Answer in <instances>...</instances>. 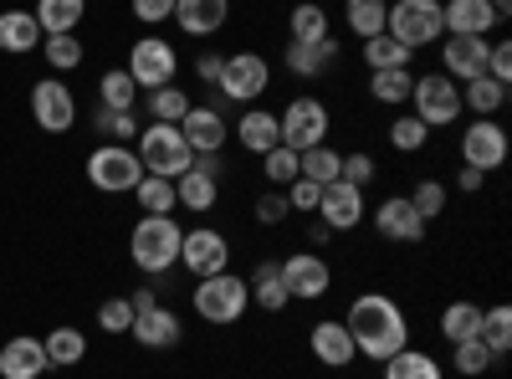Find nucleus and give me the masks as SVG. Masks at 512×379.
Instances as JSON below:
<instances>
[{
	"mask_svg": "<svg viewBox=\"0 0 512 379\" xmlns=\"http://www.w3.org/2000/svg\"><path fill=\"white\" fill-rule=\"evenodd\" d=\"M384 31H390L400 47L420 52L431 41L446 36V21H441V0H390V16H384Z\"/></svg>",
	"mask_w": 512,
	"mask_h": 379,
	"instance_id": "nucleus-5",
	"label": "nucleus"
},
{
	"mask_svg": "<svg viewBox=\"0 0 512 379\" xmlns=\"http://www.w3.org/2000/svg\"><path fill=\"white\" fill-rule=\"evenodd\" d=\"M492 36H441V72L451 82H472L487 72Z\"/></svg>",
	"mask_w": 512,
	"mask_h": 379,
	"instance_id": "nucleus-16",
	"label": "nucleus"
},
{
	"mask_svg": "<svg viewBox=\"0 0 512 379\" xmlns=\"http://www.w3.org/2000/svg\"><path fill=\"white\" fill-rule=\"evenodd\" d=\"M128 77L139 82V93H154V88H169L180 72V52L169 47L164 36H139L134 47H128Z\"/></svg>",
	"mask_w": 512,
	"mask_h": 379,
	"instance_id": "nucleus-10",
	"label": "nucleus"
},
{
	"mask_svg": "<svg viewBox=\"0 0 512 379\" xmlns=\"http://www.w3.org/2000/svg\"><path fill=\"white\" fill-rule=\"evenodd\" d=\"M507 108V88L502 82H492L487 72L472 77V82H461V113H472V118H497Z\"/></svg>",
	"mask_w": 512,
	"mask_h": 379,
	"instance_id": "nucleus-30",
	"label": "nucleus"
},
{
	"mask_svg": "<svg viewBox=\"0 0 512 379\" xmlns=\"http://www.w3.org/2000/svg\"><path fill=\"white\" fill-rule=\"evenodd\" d=\"M425 139H431V129L415 118V113H400L395 123H390V144L400 149V154H420L425 149Z\"/></svg>",
	"mask_w": 512,
	"mask_h": 379,
	"instance_id": "nucleus-47",
	"label": "nucleus"
},
{
	"mask_svg": "<svg viewBox=\"0 0 512 379\" xmlns=\"http://www.w3.org/2000/svg\"><path fill=\"white\" fill-rule=\"evenodd\" d=\"M338 164H344V154L328 149V144H318V149L297 154V175L313 180V185H333V180H338Z\"/></svg>",
	"mask_w": 512,
	"mask_h": 379,
	"instance_id": "nucleus-42",
	"label": "nucleus"
},
{
	"mask_svg": "<svg viewBox=\"0 0 512 379\" xmlns=\"http://www.w3.org/2000/svg\"><path fill=\"white\" fill-rule=\"evenodd\" d=\"M180 267L195 272V277L226 272V267H231V241H226V231H216V226L185 231V241H180Z\"/></svg>",
	"mask_w": 512,
	"mask_h": 379,
	"instance_id": "nucleus-14",
	"label": "nucleus"
},
{
	"mask_svg": "<svg viewBox=\"0 0 512 379\" xmlns=\"http://www.w3.org/2000/svg\"><path fill=\"white\" fill-rule=\"evenodd\" d=\"M384 379H441V364H436V354L405 344L400 354L384 359Z\"/></svg>",
	"mask_w": 512,
	"mask_h": 379,
	"instance_id": "nucleus-36",
	"label": "nucleus"
},
{
	"mask_svg": "<svg viewBox=\"0 0 512 379\" xmlns=\"http://www.w3.org/2000/svg\"><path fill=\"white\" fill-rule=\"evenodd\" d=\"M52 369L47 344L31 339V333H16V339L0 344V379H41Z\"/></svg>",
	"mask_w": 512,
	"mask_h": 379,
	"instance_id": "nucleus-20",
	"label": "nucleus"
},
{
	"mask_svg": "<svg viewBox=\"0 0 512 379\" xmlns=\"http://www.w3.org/2000/svg\"><path fill=\"white\" fill-rule=\"evenodd\" d=\"M195 170L210 175V180H226V159H221V149H216V154H195Z\"/></svg>",
	"mask_w": 512,
	"mask_h": 379,
	"instance_id": "nucleus-57",
	"label": "nucleus"
},
{
	"mask_svg": "<svg viewBox=\"0 0 512 379\" xmlns=\"http://www.w3.org/2000/svg\"><path fill=\"white\" fill-rule=\"evenodd\" d=\"M359 57H364V67H369V72H384V67H415V52H410V47H400V41H395L390 31H379V36L359 41Z\"/></svg>",
	"mask_w": 512,
	"mask_h": 379,
	"instance_id": "nucleus-32",
	"label": "nucleus"
},
{
	"mask_svg": "<svg viewBox=\"0 0 512 379\" xmlns=\"http://www.w3.org/2000/svg\"><path fill=\"white\" fill-rule=\"evenodd\" d=\"M410 88H415V72H410V67L369 72V98L384 103V108H405V103H410Z\"/></svg>",
	"mask_w": 512,
	"mask_h": 379,
	"instance_id": "nucleus-31",
	"label": "nucleus"
},
{
	"mask_svg": "<svg viewBox=\"0 0 512 379\" xmlns=\"http://www.w3.org/2000/svg\"><path fill=\"white\" fill-rule=\"evenodd\" d=\"M384 16H390V0H344V26H349L359 41L379 36V31H384Z\"/></svg>",
	"mask_w": 512,
	"mask_h": 379,
	"instance_id": "nucleus-37",
	"label": "nucleus"
},
{
	"mask_svg": "<svg viewBox=\"0 0 512 379\" xmlns=\"http://www.w3.org/2000/svg\"><path fill=\"white\" fill-rule=\"evenodd\" d=\"M323 36H333V21H328V11L318 6V0L292 6V16H287V41H323Z\"/></svg>",
	"mask_w": 512,
	"mask_h": 379,
	"instance_id": "nucleus-35",
	"label": "nucleus"
},
{
	"mask_svg": "<svg viewBox=\"0 0 512 379\" xmlns=\"http://www.w3.org/2000/svg\"><path fill=\"white\" fill-rule=\"evenodd\" d=\"M425 226H431V221H420V210L410 205V195H390V200L374 205V231L384 241L415 246V241H425Z\"/></svg>",
	"mask_w": 512,
	"mask_h": 379,
	"instance_id": "nucleus-17",
	"label": "nucleus"
},
{
	"mask_svg": "<svg viewBox=\"0 0 512 379\" xmlns=\"http://www.w3.org/2000/svg\"><path fill=\"white\" fill-rule=\"evenodd\" d=\"M282 195H287V205H292V216H318V195H323V185H313V180L297 175Z\"/></svg>",
	"mask_w": 512,
	"mask_h": 379,
	"instance_id": "nucleus-51",
	"label": "nucleus"
},
{
	"mask_svg": "<svg viewBox=\"0 0 512 379\" xmlns=\"http://www.w3.org/2000/svg\"><path fill=\"white\" fill-rule=\"evenodd\" d=\"M364 216H369V205H364V190H359V185H349V180L323 185V195H318V221H323L328 231H354Z\"/></svg>",
	"mask_w": 512,
	"mask_h": 379,
	"instance_id": "nucleus-15",
	"label": "nucleus"
},
{
	"mask_svg": "<svg viewBox=\"0 0 512 379\" xmlns=\"http://www.w3.org/2000/svg\"><path fill=\"white\" fill-rule=\"evenodd\" d=\"M282 62H287V72H292V77H303V82L328 77V72H333V62H338V41H333V36H323V41H287Z\"/></svg>",
	"mask_w": 512,
	"mask_h": 379,
	"instance_id": "nucleus-23",
	"label": "nucleus"
},
{
	"mask_svg": "<svg viewBox=\"0 0 512 379\" xmlns=\"http://www.w3.org/2000/svg\"><path fill=\"white\" fill-rule=\"evenodd\" d=\"M134 200H139L144 216H175V210H180L175 180H159V175H144V180L134 185Z\"/></svg>",
	"mask_w": 512,
	"mask_h": 379,
	"instance_id": "nucleus-38",
	"label": "nucleus"
},
{
	"mask_svg": "<svg viewBox=\"0 0 512 379\" xmlns=\"http://www.w3.org/2000/svg\"><path fill=\"white\" fill-rule=\"evenodd\" d=\"M477 328H482V303L456 298V303H446V308H441V339H446V344L477 339Z\"/></svg>",
	"mask_w": 512,
	"mask_h": 379,
	"instance_id": "nucleus-34",
	"label": "nucleus"
},
{
	"mask_svg": "<svg viewBox=\"0 0 512 379\" xmlns=\"http://www.w3.org/2000/svg\"><path fill=\"white\" fill-rule=\"evenodd\" d=\"M446 36H492L502 16L492 11V0H441Z\"/></svg>",
	"mask_w": 512,
	"mask_h": 379,
	"instance_id": "nucleus-21",
	"label": "nucleus"
},
{
	"mask_svg": "<svg viewBox=\"0 0 512 379\" xmlns=\"http://www.w3.org/2000/svg\"><path fill=\"white\" fill-rule=\"evenodd\" d=\"M180 134H185V144H190L195 154H216V149H226V139H231V118H226L221 108H210V103H195V108L180 118Z\"/></svg>",
	"mask_w": 512,
	"mask_h": 379,
	"instance_id": "nucleus-19",
	"label": "nucleus"
},
{
	"mask_svg": "<svg viewBox=\"0 0 512 379\" xmlns=\"http://www.w3.org/2000/svg\"><path fill=\"white\" fill-rule=\"evenodd\" d=\"M41 57H47V67L62 77V72H77L82 67V41L77 31L72 36H41Z\"/></svg>",
	"mask_w": 512,
	"mask_h": 379,
	"instance_id": "nucleus-44",
	"label": "nucleus"
},
{
	"mask_svg": "<svg viewBox=\"0 0 512 379\" xmlns=\"http://www.w3.org/2000/svg\"><path fill=\"white\" fill-rule=\"evenodd\" d=\"M98 328L103 333H128V328H134V303H128V298H108L98 308Z\"/></svg>",
	"mask_w": 512,
	"mask_h": 379,
	"instance_id": "nucleus-52",
	"label": "nucleus"
},
{
	"mask_svg": "<svg viewBox=\"0 0 512 379\" xmlns=\"http://www.w3.org/2000/svg\"><path fill=\"white\" fill-rule=\"evenodd\" d=\"M41 344H47V359L57 369H72V364L88 359V339H82V328H52Z\"/></svg>",
	"mask_w": 512,
	"mask_h": 379,
	"instance_id": "nucleus-40",
	"label": "nucleus"
},
{
	"mask_svg": "<svg viewBox=\"0 0 512 379\" xmlns=\"http://www.w3.org/2000/svg\"><path fill=\"white\" fill-rule=\"evenodd\" d=\"M144 180V164L134 154V144H98L88 154V185L103 195H134V185Z\"/></svg>",
	"mask_w": 512,
	"mask_h": 379,
	"instance_id": "nucleus-8",
	"label": "nucleus"
},
{
	"mask_svg": "<svg viewBox=\"0 0 512 379\" xmlns=\"http://www.w3.org/2000/svg\"><path fill=\"white\" fill-rule=\"evenodd\" d=\"M308 349H313L318 364H328V369H349V364L359 359V349H354V339H349L344 318H323V323H313Z\"/></svg>",
	"mask_w": 512,
	"mask_h": 379,
	"instance_id": "nucleus-22",
	"label": "nucleus"
},
{
	"mask_svg": "<svg viewBox=\"0 0 512 379\" xmlns=\"http://www.w3.org/2000/svg\"><path fill=\"white\" fill-rule=\"evenodd\" d=\"M456 190H461V195H482V190H487V175L472 170V164H461V170H456Z\"/></svg>",
	"mask_w": 512,
	"mask_h": 379,
	"instance_id": "nucleus-56",
	"label": "nucleus"
},
{
	"mask_svg": "<svg viewBox=\"0 0 512 379\" xmlns=\"http://www.w3.org/2000/svg\"><path fill=\"white\" fill-rule=\"evenodd\" d=\"M31 16L47 36H72L82 26V16H88V0H36Z\"/></svg>",
	"mask_w": 512,
	"mask_h": 379,
	"instance_id": "nucleus-29",
	"label": "nucleus"
},
{
	"mask_svg": "<svg viewBox=\"0 0 512 379\" xmlns=\"http://www.w3.org/2000/svg\"><path fill=\"white\" fill-rule=\"evenodd\" d=\"M272 88V62L262 52H231L226 67H221V82L210 93H221V103H256Z\"/></svg>",
	"mask_w": 512,
	"mask_h": 379,
	"instance_id": "nucleus-9",
	"label": "nucleus"
},
{
	"mask_svg": "<svg viewBox=\"0 0 512 379\" xmlns=\"http://www.w3.org/2000/svg\"><path fill=\"white\" fill-rule=\"evenodd\" d=\"M134 344L139 349H149V354H159V349H175L180 339H185V323H180V313L175 308H164V303H154V308H139L134 313Z\"/></svg>",
	"mask_w": 512,
	"mask_h": 379,
	"instance_id": "nucleus-18",
	"label": "nucleus"
},
{
	"mask_svg": "<svg viewBox=\"0 0 512 379\" xmlns=\"http://www.w3.org/2000/svg\"><path fill=\"white\" fill-rule=\"evenodd\" d=\"M98 103L103 108H139V82L128 77V67H108L98 77Z\"/></svg>",
	"mask_w": 512,
	"mask_h": 379,
	"instance_id": "nucleus-39",
	"label": "nucleus"
},
{
	"mask_svg": "<svg viewBox=\"0 0 512 379\" xmlns=\"http://www.w3.org/2000/svg\"><path fill=\"white\" fill-rule=\"evenodd\" d=\"M190 108H195V98L180 88V82H169V88L144 93V113H149V123H180Z\"/></svg>",
	"mask_w": 512,
	"mask_h": 379,
	"instance_id": "nucleus-33",
	"label": "nucleus"
},
{
	"mask_svg": "<svg viewBox=\"0 0 512 379\" xmlns=\"http://www.w3.org/2000/svg\"><path fill=\"white\" fill-rule=\"evenodd\" d=\"M98 129L113 144H134L139 129H144V118H139V108H98Z\"/></svg>",
	"mask_w": 512,
	"mask_h": 379,
	"instance_id": "nucleus-45",
	"label": "nucleus"
},
{
	"mask_svg": "<svg viewBox=\"0 0 512 379\" xmlns=\"http://www.w3.org/2000/svg\"><path fill=\"white\" fill-rule=\"evenodd\" d=\"M344 328H349L359 359H374V364H384L390 354H400L410 344V318L400 313V303L390 298V292H359V298L349 303Z\"/></svg>",
	"mask_w": 512,
	"mask_h": 379,
	"instance_id": "nucleus-1",
	"label": "nucleus"
},
{
	"mask_svg": "<svg viewBox=\"0 0 512 379\" xmlns=\"http://www.w3.org/2000/svg\"><path fill=\"white\" fill-rule=\"evenodd\" d=\"M180 241H185V226L175 216H139V226L128 231V257H134L139 272L159 277L169 267H180Z\"/></svg>",
	"mask_w": 512,
	"mask_h": 379,
	"instance_id": "nucleus-2",
	"label": "nucleus"
},
{
	"mask_svg": "<svg viewBox=\"0 0 512 379\" xmlns=\"http://www.w3.org/2000/svg\"><path fill=\"white\" fill-rule=\"evenodd\" d=\"M492 364H497V354H492L482 339H461V344H451V369H456V374H466V379L487 374Z\"/></svg>",
	"mask_w": 512,
	"mask_h": 379,
	"instance_id": "nucleus-43",
	"label": "nucleus"
},
{
	"mask_svg": "<svg viewBox=\"0 0 512 379\" xmlns=\"http://www.w3.org/2000/svg\"><path fill=\"white\" fill-rule=\"evenodd\" d=\"M246 287H251V303L262 308V313H287V303H292L277 262H256V272L246 277Z\"/></svg>",
	"mask_w": 512,
	"mask_h": 379,
	"instance_id": "nucleus-27",
	"label": "nucleus"
},
{
	"mask_svg": "<svg viewBox=\"0 0 512 379\" xmlns=\"http://www.w3.org/2000/svg\"><path fill=\"white\" fill-rule=\"evenodd\" d=\"M338 180H349V185L369 190V185L379 180V164H374V154H364V149L344 154V164H338Z\"/></svg>",
	"mask_w": 512,
	"mask_h": 379,
	"instance_id": "nucleus-50",
	"label": "nucleus"
},
{
	"mask_svg": "<svg viewBox=\"0 0 512 379\" xmlns=\"http://www.w3.org/2000/svg\"><path fill=\"white\" fill-rule=\"evenodd\" d=\"M134 16L144 26H159V21H175V0H134Z\"/></svg>",
	"mask_w": 512,
	"mask_h": 379,
	"instance_id": "nucleus-54",
	"label": "nucleus"
},
{
	"mask_svg": "<svg viewBox=\"0 0 512 379\" xmlns=\"http://www.w3.org/2000/svg\"><path fill=\"white\" fill-rule=\"evenodd\" d=\"M246 308H251V287H246V277H236V272L195 277V313H200L210 328H231V323H241Z\"/></svg>",
	"mask_w": 512,
	"mask_h": 379,
	"instance_id": "nucleus-4",
	"label": "nucleus"
},
{
	"mask_svg": "<svg viewBox=\"0 0 512 379\" xmlns=\"http://www.w3.org/2000/svg\"><path fill=\"white\" fill-rule=\"evenodd\" d=\"M221 67H226L221 52H200V57H195V77L205 82V88H216V82H221Z\"/></svg>",
	"mask_w": 512,
	"mask_h": 379,
	"instance_id": "nucleus-55",
	"label": "nucleus"
},
{
	"mask_svg": "<svg viewBox=\"0 0 512 379\" xmlns=\"http://www.w3.org/2000/svg\"><path fill=\"white\" fill-rule=\"evenodd\" d=\"M236 144H241L246 154H256V159H262L267 149H277V144H282L277 113H272V108H246V113L236 118Z\"/></svg>",
	"mask_w": 512,
	"mask_h": 379,
	"instance_id": "nucleus-25",
	"label": "nucleus"
},
{
	"mask_svg": "<svg viewBox=\"0 0 512 379\" xmlns=\"http://www.w3.org/2000/svg\"><path fill=\"white\" fill-rule=\"evenodd\" d=\"M41 31L31 11H0V52L11 57H26V52H41Z\"/></svg>",
	"mask_w": 512,
	"mask_h": 379,
	"instance_id": "nucleus-26",
	"label": "nucleus"
},
{
	"mask_svg": "<svg viewBox=\"0 0 512 379\" xmlns=\"http://www.w3.org/2000/svg\"><path fill=\"white\" fill-rule=\"evenodd\" d=\"M446 200H451V190H446L441 180H420V185L410 190V205L420 210V221H436L441 210H446Z\"/></svg>",
	"mask_w": 512,
	"mask_h": 379,
	"instance_id": "nucleus-48",
	"label": "nucleus"
},
{
	"mask_svg": "<svg viewBox=\"0 0 512 379\" xmlns=\"http://www.w3.org/2000/svg\"><path fill=\"white\" fill-rule=\"evenodd\" d=\"M282 267V282H287V298H303V303H318L328 298V287H333V267L323 251H292V257L277 262Z\"/></svg>",
	"mask_w": 512,
	"mask_h": 379,
	"instance_id": "nucleus-11",
	"label": "nucleus"
},
{
	"mask_svg": "<svg viewBox=\"0 0 512 379\" xmlns=\"http://www.w3.org/2000/svg\"><path fill=\"white\" fill-rule=\"evenodd\" d=\"M251 216H256V226L277 231V226L292 216V205H287V195H282V190H262V195H256V205H251Z\"/></svg>",
	"mask_w": 512,
	"mask_h": 379,
	"instance_id": "nucleus-49",
	"label": "nucleus"
},
{
	"mask_svg": "<svg viewBox=\"0 0 512 379\" xmlns=\"http://www.w3.org/2000/svg\"><path fill=\"white\" fill-rule=\"evenodd\" d=\"M487 77L502 82V88H512V41H492V52H487Z\"/></svg>",
	"mask_w": 512,
	"mask_h": 379,
	"instance_id": "nucleus-53",
	"label": "nucleus"
},
{
	"mask_svg": "<svg viewBox=\"0 0 512 379\" xmlns=\"http://www.w3.org/2000/svg\"><path fill=\"white\" fill-rule=\"evenodd\" d=\"M277 129H282V144H287V149L303 154V149L328 144V134H333V113H328L323 98L303 93V98H292V103L277 113Z\"/></svg>",
	"mask_w": 512,
	"mask_h": 379,
	"instance_id": "nucleus-7",
	"label": "nucleus"
},
{
	"mask_svg": "<svg viewBox=\"0 0 512 379\" xmlns=\"http://www.w3.org/2000/svg\"><path fill=\"white\" fill-rule=\"evenodd\" d=\"M303 236H308V251H323V246H328V241H333V231H328V226H323V221H318V216H313V226H308V231H303Z\"/></svg>",
	"mask_w": 512,
	"mask_h": 379,
	"instance_id": "nucleus-58",
	"label": "nucleus"
},
{
	"mask_svg": "<svg viewBox=\"0 0 512 379\" xmlns=\"http://www.w3.org/2000/svg\"><path fill=\"white\" fill-rule=\"evenodd\" d=\"M175 200L185 205V210H195V216H210V210L221 205V180H210V175H200L195 164L175 180Z\"/></svg>",
	"mask_w": 512,
	"mask_h": 379,
	"instance_id": "nucleus-28",
	"label": "nucleus"
},
{
	"mask_svg": "<svg viewBox=\"0 0 512 379\" xmlns=\"http://www.w3.org/2000/svg\"><path fill=\"white\" fill-rule=\"evenodd\" d=\"M262 175H267L272 190H287V185L297 180V149H287V144L267 149V154H262Z\"/></svg>",
	"mask_w": 512,
	"mask_h": 379,
	"instance_id": "nucleus-46",
	"label": "nucleus"
},
{
	"mask_svg": "<svg viewBox=\"0 0 512 379\" xmlns=\"http://www.w3.org/2000/svg\"><path fill=\"white\" fill-rule=\"evenodd\" d=\"M134 154L144 164V175H159V180H180L195 164V149L185 144L180 123H144L134 139Z\"/></svg>",
	"mask_w": 512,
	"mask_h": 379,
	"instance_id": "nucleus-3",
	"label": "nucleus"
},
{
	"mask_svg": "<svg viewBox=\"0 0 512 379\" xmlns=\"http://www.w3.org/2000/svg\"><path fill=\"white\" fill-rule=\"evenodd\" d=\"M492 11H497V16L507 21V16H512V0H492Z\"/></svg>",
	"mask_w": 512,
	"mask_h": 379,
	"instance_id": "nucleus-59",
	"label": "nucleus"
},
{
	"mask_svg": "<svg viewBox=\"0 0 512 379\" xmlns=\"http://www.w3.org/2000/svg\"><path fill=\"white\" fill-rule=\"evenodd\" d=\"M405 108L425 123V129H451L461 118V82H451L446 72H420Z\"/></svg>",
	"mask_w": 512,
	"mask_h": 379,
	"instance_id": "nucleus-6",
	"label": "nucleus"
},
{
	"mask_svg": "<svg viewBox=\"0 0 512 379\" xmlns=\"http://www.w3.org/2000/svg\"><path fill=\"white\" fill-rule=\"evenodd\" d=\"M461 164H472V170L492 175L507 164V129L497 118H472L461 129Z\"/></svg>",
	"mask_w": 512,
	"mask_h": 379,
	"instance_id": "nucleus-12",
	"label": "nucleus"
},
{
	"mask_svg": "<svg viewBox=\"0 0 512 379\" xmlns=\"http://www.w3.org/2000/svg\"><path fill=\"white\" fill-rule=\"evenodd\" d=\"M477 339L502 359L507 349H512V308L507 303H492V308H482V328H477Z\"/></svg>",
	"mask_w": 512,
	"mask_h": 379,
	"instance_id": "nucleus-41",
	"label": "nucleus"
},
{
	"mask_svg": "<svg viewBox=\"0 0 512 379\" xmlns=\"http://www.w3.org/2000/svg\"><path fill=\"white\" fill-rule=\"evenodd\" d=\"M231 21V0H175V26L185 36H216Z\"/></svg>",
	"mask_w": 512,
	"mask_h": 379,
	"instance_id": "nucleus-24",
	"label": "nucleus"
},
{
	"mask_svg": "<svg viewBox=\"0 0 512 379\" xmlns=\"http://www.w3.org/2000/svg\"><path fill=\"white\" fill-rule=\"evenodd\" d=\"M31 118H36V129H47V134H67L77 123V93L62 77H41L31 88Z\"/></svg>",
	"mask_w": 512,
	"mask_h": 379,
	"instance_id": "nucleus-13",
	"label": "nucleus"
}]
</instances>
